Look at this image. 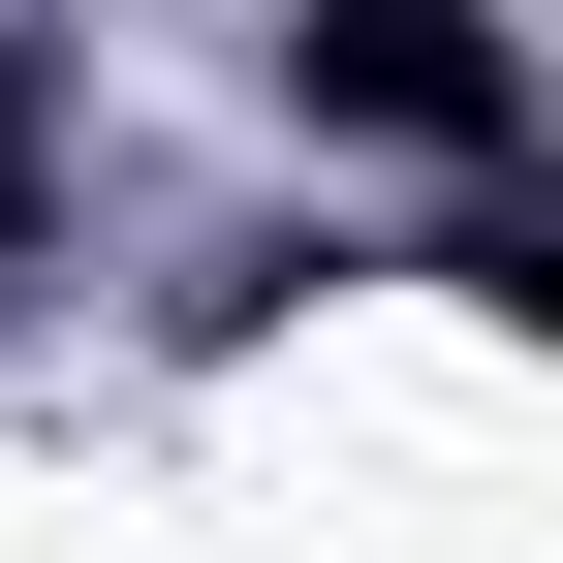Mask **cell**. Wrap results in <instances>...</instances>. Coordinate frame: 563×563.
<instances>
[{"mask_svg": "<svg viewBox=\"0 0 563 563\" xmlns=\"http://www.w3.org/2000/svg\"><path fill=\"white\" fill-rule=\"evenodd\" d=\"M282 125H344V157H501L532 63H501V0H313V32H282Z\"/></svg>", "mask_w": 563, "mask_h": 563, "instance_id": "1", "label": "cell"}, {"mask_svg": "<svg viewBox=\"0 0 563 563\" xmlns=\"http://www.w3.org/2000/svg\"><path fill=\"white\" fill-rule=\"evenodd\" d=\"M0 220H32V63H0Z\"/></svg>", "mask_w": 563, "mask_h": 563, "instance_id": "2", "label": "cell"}, {"mask_svg": "<svg viewBox=\"0 0 563 563\" xmlns=\"http://www.w3.org/2000/svg\"><path fill=\"white\" fill-rule=\"evenodd\" d=\"M32 32H63V0H32Z\"/></svg>", "mask_w": 563, "mask_h": 563, "instance_id": "3", "label": "cell"}]
</instances>
